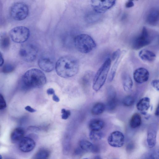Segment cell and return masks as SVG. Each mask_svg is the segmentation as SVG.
<instances>
[{"label":"cell","instance_id":"9a60e30c","mask_svg":"<svg viewBox=\"0 0 159 159\" xmlns=\"http://www.w3.org/2000/svg\"><path fill=\"white\" fill-rule=\"evenodd\" d=\"M159 10L157 8H151L146 16V20L147 23L151 26H156L159 22Z\"/></svg>","mask_w":159,"mask_h":159},{"label":"cell","instance_id":"d590c367","mask_svg":"<svg viewBox=\"0 0 159 159\" xmlns=\"http://www.w3.org/2000/svg\"><path fill=\"white\" fill-rule=\"evenodd\" d=\"M121 52L120 50L119 49H117L114 52L112 55V59L113 60L116 59Z\"/></svg>","mask_w":159,"mask_h":159},{"label":"cell","instance_id":"4316f807","mask_svg":"<svg viewBox=\"0 0 159 159\" xmlns=\"http://www.w3.org/2000/svg\"><path fill=\"white\" fill-rule=\"evenodd\" d=\"M50 152L48 149L41 148L35 153L34 159H47L50 155Z\"/></svg>","mask_w":159,"mask_h":159},{"label":"cell","instance_id":"74e56055","mask_svg":"<svg viewBox=\"0 0 159 159\" xmlns=\"http://www.w3.org/2000/svg\"><path fill=\"white\" fill-rule=\"evenodd\" d=\"M25 109L27 111L31 113L34 112L36 111V110L29 106H26L25 107Z\"/></svg>","mask_w":159,"mask_h":159},{"label":"cell","instance_id":"f546056e","mask_svg":"<svg viewBox=\"0 0 159 159\" xmlns=\"http://www.w3.org/2000/svg\"><path fill=\"white\" fill-rule=\"evenodd\" d=\"M145 159H159V153L158 150H153L150 151Z\"/></svg>","mask_w":159,"mask_h":159},{"label":"cell","instance_id":"6da1fadb","mask_svg":"<svg viewBox=\"0 0 159 159\" xmlns=\"http://www.w3.org/2000/svg\"><path fill=\"white\" fill-rule=\"evenodd\" d=\"M79 65L78 60L70 56L61 57L57 61L55 69L60 76L67 78L73 76L78 72Z\"/></svg>","mask_w":159,"mask_h":159},{"label":"cell","instance_id":"60d3db41","mask_svg":"<svg viewBox=\"0 0 159 159\" xmlns=\"http://www.w3.org/2000/svg\"><path fill=\"white\" fill-rule=\"evenodd\" d=\"M4 63V59L1 53L0 52V67L2 66Z\"/></svg>","mask_w":159,"mask_h":159},{"label":"cell","instance_id":"52a82bcc","mask_svg":"<svg viewBox=\"0 0 159 159\" xmlns=\"http://www.w3.org/2000/svg\"><path fill=\"white\" fill-rule=\"evenodd\" d=\"M29 13L27 5L23 2H17L14 4L10 10V14L15 20L20 21L25 19Z\"/></svg>","mask_w":159,"mask_h":159},{"label":"cell","instance_id":"8d00e7d4","mask_svg":"<svg viewBox=\"0 0 159 159\" xmlns=\"http://www.w3.org/2000/svg\"><path fill=\"white\" fill-rule=\"evenodd\" d=\"M125 6L126 8H129L133 7L134 6V3L133 1L129 0L126 2Z\"/></svg>","mask_w":159,"mask_h":159},{"label":"cell","instance_id":"2e32d148","mask_svg":"<svg viewBox=\"0 0 159 159\" xmlns=\"http://www.w3.org/2000/svg\"><path fill=\"white\" fill-rule=\"evenodd\" d=\"M157 130L154 125L149 129L147 136V142L149 148H152L156 145V142Z\"/></svg>","mask_w":159,"mask_h":159},{"label":"cell","instance_id":"8fae6325","mask_svg":"<svg viewBox=\"0 0 159 159\" xmlns=\"http://www.w3.org/2000/svg\"><path fill=\"white\" fill-rule=\"evenodd\" d=\"M107 142L111 147L120 148L122 147L125 142V137L123 134L119 131H115L109 135Z\"/></svg>","mask_w":159,"mask_h":159},{"label":"cell","instance_id":"d4e9b609","mask_svg":"<svg viewBox=\"0 0 159 159\" xmlns=\"http://www.w3.org/2000/svg\"><path fill=\"white\" fill-rule=\"evenodd\" d=\"M122 84L123 89L125 91L129 92L131 90L133 85V82L129 75L127 74L124 76Z\"/></svg>","mask_w":159,"mask_h":159},{"label":"cell","instance_id":"e0dca14e","mask_svg":"<svg viewBox=\"0 0 159 159\" xmlns=\"http://www.w3.org/2000/svg\"><path fill=\"white\" fill-rule=\"evenodd\" d=\"M25 134V131L23 128L17 127L12 131L11 134V140L13 143L20 142L24 137Z\"/></svg>","mask_w":159,"mask_h":159},{"label":"cell","instance_id":"7402d4cb","mask_svg":"<svg viewBox=\"0 0 159 159\" xmlns=\"http://www.w3.org/2000/svg\"><path fill=\"white\" fill-rule=\"evenodd\" d=\"M10 41L9 36L5 33L0 34V47L3 50H6L9 48Z\"/></svg>","mask_w":159,"mask_h":159},{"label":"cell","instance_id":"ab89813d","mask_svg":"<svg viewBox=\"0 0 159 159\" xmlns=\"http://www.w3.org/2000/svg\"><path fill=\"white\" fill-rule=\"evenodd\" d=\"M52 99L54 101L57 102H59L60 101V99L55 94L53 95Z\"/></svg>","mask_w":159,"mask_h":159},{"label":"cell","instance_id":"3957f363","mask_svg":"<svg viewBox=\"0 0 159 159\" xmlns=\"http://www.w3.org/2000/svg\"><path fill=\"white\" fill-rule=\"evenodd\" d=\"M111 65V59L107 58L98 70L93 78V88L98 91L103 86L106 81Z\"/></svg>","mask_w":159,"mask_h":159},{"label":"cell","instance_id":"d6986e66","mask_svg":"<svg viewBox=\"0 0 159 159\" xmlns=\"http://www.w3.org/2000/svg\"><path fill=\"white\" fill-rule=\"evenodd\" d=\"M150 100L149 98L144 97L140 99L136 104L137 109L142 113L145 114V111H147L150 106Z\"/></svg>","mask_w":159,"mask_h":159},{"label":"cell","instance_id":"5bb4252c","mask_svg":"<svg viewBox=\"0 0 159 159\" xmlns=\"http://www.w3.org/2000/svg\"><path fill=\"white\" fill-rule=\"evenodd\" d=\"M108 98L106 107L109 110H114L117 105V101L116 97V92L114 88L110 87L108 90Z\"/></svg>","mask_w":159,"mask_h":159},{"label":"cell","instance_id":"5b68a950","mask_svg":"<svg viewBox=\"0 0 159 159\" xmlns=\"http://www.w3.org/2000/svg\"><path fill=\"white\" fill-rule=\"evenodd\" d=\"M155 35L151 31L143 27L140 33L133 39L131 46L134 49L139 50L150 44L153 41Z\"/></svg>","mask_w":159,"mask_h":159},{"label":"cell","instance_id":"ac0fdd59","mask_svg":"<svg viewBox=\"0 0 159 159\" xmlns=\"http://www.w3.org/2000/svg\"><path fill=\"white\" fill-rule=\"evenodd\" d=\"M139 55L142 60L148 62H152L156 58V55L154 53L146 49L140 51Z\"/></svg>","mask_w":159,"mask_h":159},{"label":"cell","instance_id":"1f68e13d","mask_svg":"<svg viewBox=\"0 0 159 159\" xmlns=\"http://www.w3.org/2000/svg\"><path fill=\"white\" fill-rule=\"evenodd\" d=\"M93 75V73L92 72L89 71L85 74L83 77L82 82L84 84H88L91 79V77Z\"/></svg>","mask_w":159,"mask_h":159},{"label":"cell","instance_id":"f6af8a7d","mask_svg":"<svg viewBox=\"0 0 159 159\" xmlns=\"http://www.w3.org/2000/svg\"><path fill=\"white\" fill-rule=\"evenodd\" d=\"M88 159V158H84V159Z\"/></svg>","mask_w":159,"mask_h":159},{"label":"cell","instance_id":"44dd1931","mask_svg":"<svg viewBox=\"0 0 159 159\" xmlns=\"http://www.w3.org/2000/svg\"><path fill=\"white\" fill-rule=\"evenodd\" d=\"M104 123L101 119H93L89 122V127L91 130L100 131L104 127Z\"/></svg>","mask_w":159,"mask_h":159},{"label":"cell","instance_id":"e575fe53","mask_svg":"<svg viewBox=\"0 0 159 159\" xmlns=\"http://www.w3.org/2000/svg\"><path fill=\"white\" fill-rule=\"evenodd\" d=\"M152 86L156 90L159 91V81L158 80H154L152 81L151 82Z\"/></svg>","mask_w":159,"mask_h":159},{"label":"cell","instance_id":"484cf974","mask_svg":"<svg viewBox=\"0 0 159 159\" xmlns=\"http://www.w3.org/2000/svg\"><path fill=\"white\" fill-rule=\"evenodd\" d=\"M105 108V107L103 103L98 102L95 103L92 107L91 112L93 115H99L103 112Z\"/></svg>","mask_w":159,"mask_h":159},{"label":"cell","instance_id":"cb8c5ba5","mask_svg":"<svg viewBox=\"0 0 159 159\" xmlns=\"http://www.w3.org/2000/svg\"><path fill=\"white\" fill-rule=\"evenodd\" d=\"M81 148L83 151L86 152H94L95 150V146L89 141L85 140H82L79 143Z\"/></svg>","mask_w":159,"mask_h":159},{"label":"cell","instance_id":"4dcf8cb0","mask_svg":"<svg viewBox=\"0 0 159 159\" xmlns=\"http://www.w3.org/2000/svg\"><path fill=\"white\" fill-rule=\"evenodd\" d=\"M15 69L14 66L10 63H7L4 65L2 69V72L5 74L10 73Z\"/></svg>","mask_w":159,"mask_h":159},{"label":"cell","instance_id":"836d02e7","mask_svg":"<svg viewBox=\"0 0 159 159\" xmlns=\"http://www.w3.org/2000/svg\"><path fill=\"white\" fill-rule=\"evenodd\" d=\"M7 106L6 102L3 95L0 93V110L6 108Z\"/></svg>","mask_w":159,"mask_h":159},{"label":"cell","instance_id":"9c48e42d","mask_svg":"<svg viewBox=\"0 0 159 159\" xmlns=\"http://www.w3.org/2000/svg\"><path fill=\"white\" fill-rule=\"evenodd\" d=\"M55 61L53 57L47 53L42 55L38 61V65L43 71L49 72L52 71L55 66Z\"/></svg>","mask_w":159,"mask_h":159},{"label":"cell","instance_id":"b9f144b4","mask_svg":"<svg viewBox=\"0 0 159 159\" xmlns=\"http://www.w3.org/2000/svg\"><path fill=\"white\" fill-rule=\"evenodd\" d=\"M155 115L157 116H158L159 115V105H157V106L156 109L155 110Z\"/></svg>","mask_w":159,"mask_h":159},{"label":"cell","instance_id":"ee69618b","mask_svg":"<svg viewBox=\"0 0 159 159\" xmlns=\"http://www.w3.org/2000/svg\"><path fill=\"white\" fill-rule=\"evenodd\" d=\"M0 159H2V156L0 154Z\"/></svg>","mask_w":159,"mask_h":159},{"label":"cell","instance_id":"f35d334b","mask_svg":"<svg viewBox=\"0 0 159 159\" xmlns=\"http://www.w3.org/2000/svg\"><path fill=\"white\" fill-rule=\"evenodd\" d=\"M47 93L48 95H52L55 94L54 89L52 88H49L47 91Z\"/></svg>","mask_w":159,"mask_h":159},{"label":"cell","instance_id":"603a6c76","mask_svg":"<svg viewBox=\"0 0 159 159\" xmlns=\"http://www.w3.org/2000/svg\"><path fill=\"white\" fill-rule=\"evenodd\" d=\"M141 123L140 115L138 113H135L132 115L130 119L129 125L131 128L134 129L139 127Z\"/></svg>","mask_w":159,"mask_h":159},{"label":"cell","instance_id":"7bdbcfd3","mask_svg":"<svg viewBox=\"0 0 159 159\" xmlns=\"http://www.w3.org/2000/svg\"><path fill=\"white\" fill-rule=\"evenodd\" d=\"M94 159H102L101 157L99 156L96 157Z\"/></svg>","mask_w":159,"mask_h":159},{"label":"cell","instance_id":"8992f818","mask_svg":"<svg viewBox=\"0 0 159 159\" xmlns=\"http://www.w3.org/2000/svg\"><path fill=\"white\" fill-rule=\"evenodd\" d=\"M10 36L13 42L21 43L26 41L30 35L28 28L24 26H18L11 29L9 32Z\"/></svg>","mask_w":159,"mask_h":159},{"label":"cell","instance_id":"83f0119b","mask_svg":"<svg viewBox=\"0 0 159 159\" xmlns=\"http://www.w3.org/2000/svg\"><path fill=\"white\" fill-rule=\"evenodd\" d=\"M89 138L93 141H97L102 139L103 134L100 131L91 130L89 134Z\"/></svg>","mask_w":159,"mask_h":159},{"label":"cell","instance_id":"ba28073f","mask_svg":"<svg viewBox=\"0 0 159 159\" xmlns=\"http://www.w3.org/2000/svg\"><path fill=\"white\" fill-rule=\"evenodd\" d=\"M38 49L34 44L28 43L23 45L20 48L19 54L22 58L27 62L33 61L36 59Z\"/></svg>","mask_w":159,"mask_h":159},{"label":"cell","instance_id":"f1b7e54d","mask_svg":"<svg viewBox=\"0 0 159 159\" xmlns=\"http://www.w3.org/2000/svg\"><path fill=\"white\" fill-rule=\"evenodd\" d=\"M134 102V98L131 95H128L124 98L122 101V103L125 106L130 107L133 105Z\"/></svg>","mask_w":159,"mask_h":159},{"label":"cell","instance_id":"7a4b0ae2","mask_svg":"<svg viewBox=\"0 0 159 159\" xmlns=\"http://www.w3.org/2000/svg\"><path fill=\"white\" fill-rule=\"evenodd\" d=\"M22 82L24 86L27 89L40 88L46 84V78L41 70L33 68L24 74L22 77Z\"/></svg>","mask_w":159,"mask_h":159},{"label":"cell","instance_id":"ffe728a7","mask_svg":"<svg viewBox=\"0 0 159 159\" xmlns=\"http://www.w3.org/2000/svg\"><path fill=\"white\" fill-rule=\"evenodd\" d=\"M125 53V51L121 52L116 59V60L113 65L109 73L108 78V80L109 82H111L114 79L118 65L124 56Z\"/></svg>","mask_w":159,"mask_h":159},{"label":"cell","instance_id":"7c38bea8","mask_svg":"<svg viewBox=\"0 0 159 159\" xmlns=\"http://www.w3.org/2000/svg\"><path fill=\"white\" fill-rule=\"evenodd\" d=\"M35 146V143L32 138L24 137L20 142L19 147L20 150L24 152H28L33 150Z\"/></svg>","mask_w":159,"mask_h":159},{"label":"cell","instance_id":"277c9868","mask_svg":"<svg viewBox=\"0 0 159 159\" xmlns=\"http://www.w3.org/2000/svg\"><path fill=\"white\" fill-rule=\"evenodd\" d=\"M75 46L81 53H87L93 50L96 44L93 39L89 35L82 34L77 36L74 40Z\"/></svg>","mask_w":159,"mask_h":159},{"label":"cell","instance_id":"d6a6232c","mask_svg":"<svg viewBox=\"0 0 159 159\" xmlns=\"http://www.w3.org/2000/svg\"><path fill=\"white\" fill-rule=\"evenodd\" d=\"M61 113H62L61 118L64 120H66L68 119L71 114L70 110L64 108L61 109Z\"/></svg>","mask_w":159,"mask_h":159},{"label":"cell","instance_id":"4fadbf2b","mask_svg":"<svg viewBox=\"0 0 159 159\" xmlns=\"http://www.w3.org/2000/svg\"><path fill=\"white\" fill-rule=\"evenodd\" d=\"M149 74L145 68L140 67L135 70L133 73V78L137 83H142L147 81L149 79Z\"/></svg>","mask_w":159,"mask_h":159},{"label":"cell","instance_id":"30bf717a","mask_svg":"<svg viewBox=\"0 0 159 159\" xmlns=\"http://www.w3.org/2000/svg\"><path fill=\"white\" fill-rule=\"evenodd\" d=\"M91 6L94 10L98 13L105 12L115 4V0H93L90 1Z\"/></svg>","mask_w":159,"mask_h":159}]
</instances>
